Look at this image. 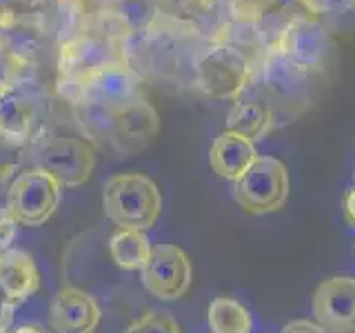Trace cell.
Listing matches in <instances>:
<instances>
[{"label": "cell", "mask_w": 355, "mask_h": 333, "mask_svg": "<svg viewBox=\"0 0 355 333\" xmlns=\"http://www.w3.org/2000/svg\"><path fill=\"white\" fill-rule=\"evenodd\" d=\"M0 333H7V331H0Z\"/></svg>", "instance_id": "obj_24"}, {"label": "cell", "mask_w": 355, "mask_h": 333, "mask_svg": "<svg viewBox=\"0 0 355 333\" xmlns=\"http://www.w3.org/2000/svg\"><path fill=\"white\" fill-rule=\"evenodd\" d=\"M255 160H258L255 142L227 129L214 140L209 151L211 169H214V173L220 176L222 180H229V182H236Z\"/></svg>", "instance_id": "obj_12"}, {"label": "cell", "mask_w": 355, "mask_h": 333, "mask_svg": "<svg viewBox=\"0 0 355 333\" xmlns=\"http://www.w3.org/2000/svg\"><path fill=\"white\" fill-rule=\"evenodd\" d=\"M100 316L96 298L78 287H62L49 305V327L55 333H94Z\"/></svg>", "instance_id": "obj_10"}, {"label": "cell", "mask_w": 355, "mask_h": 333, "mask_svg": "<svg viewBox=\"0 0 355 333\" xmlns=\"http://www.w3.org/2000/svg\"><path fill=\"white\" fill-rule=\"evenodd\" d=\"M140 280L151 296L160 300H178L191 287V260L175 244H153L151 258L140 271Z\"/></svg>", "instance_id": "obj_7"}, {"label": "cell", "mask_w": 355, "mask_h": 333, "mask_svg": "<svg viewBox=\"0 0 355 333\" xmlns=\"http://www.w3.org/2000/svg\"><path fill=\"white\" fill-rule=\"evenodd\" d=\"M44 171L62 189L80 187L89 182L96 169V147L92 140L80 136H58L51 138L40 149V162Z\"/></svg>", "instance_id": "obj_6"}, {"label": "cell", "mask_w": 355, "mask_h": 333, "mask_svg": "<svg viewBox=\"0 0 355 333\" xmlns=\"http://www.w3.org/2000/svg\"><path fill=\"white\" fill-rule=\"evenodd\" d=\"M78 87H80V96L89 107L107 109V111L118 109L131 103V100L140 98L136 78L120 62H109L105 67H100L98 71H94Z\"/></svg>", "instance_id": "obj_9"}, {"label": "cell", "mask_w": 355, "mask_h": 333, "mask_svg": "<svg viewBox=\"0 0 355 333\" xmlns=\"http://www.w3.org/2000/svg\"><path fill=\"white\" fill-rule=\"evenodd\" d=\"M11 333H47L40 325H20L18 329H14Z\"/></svg>", "instance_id": "obj_23"}, {"label": "cell", "mask_w": 355, "mask_h": 333, "mask_svg": "<svg viewBox=\"0 0 355 333\" xmlns=\"http://www.w3.org/2000/svg\"><path fill=\"white\" fill-rule=\"evenodd\" d=\"M62 187L42 166L22 171L7 191V211L22 227L44 225L58 209Z\"/></svg>", "instance_id": "obj_3"}, {"label": "cell", "mask_w": 355, "mask_h": 333, "mask_svg": "<svg viewBox=\"0 0 355 333\" xmlns=\"http://www.w3.org/2000/svg\"><path fill=\"white\" fill-rule=\"evenodd\" d=\"M209 327L211 333H251L253 320L236 298L220 296L209 305Z\"/></svg>", "instance_id": "obj_16"}, {"label": "cell", "mask_w": 355, "mask_h": 333, "mask_svg": "<svg viewBox=\"0 0 355 333\" xmlns=\"http://www.w3.org/2000/svg\"><path fill=\"white\" fill-rule=\"evenodd\" d=\"M33 107L14 85L0 83V138L22 147L31 138Z\"/></svg>", "instance_id": "obj_13"}, {"label": "cell", "mask_w": 355, "mask_h": 333, "mask_svg": "<svg viewBox=\"0 0 355 333\" xmlns=\"http://www.w3.org/2000/svg\"><path fill=\"white\" fill-rule=\"evenodd\" d=\"M16 233H18V222L11 218L7 207L0 209V253L7 251L14 244Z\"/></svg>", "instance_id": "obj_19"}, {"label": "cell", "mask_w": 355, "mask_h": 333, "mask_svg": "<svg viewBox=\"0 0 355 333\" xmlns=\"http://www.w3.org/2000/svg\"><path fill=\"white\" fill-rule=\"evenodd\" d=\"M282 333H327L315 320H293L282 329Z\"/></svg>", "instance_id": "obj_20"}, {"label": "cell", "mask_w": 355, "mask_h": 333, "mask_svg": "<svg viewBox=\"0 0 355 333\" xmlns=\"http://www.w3.org/2000/svg\"><path fill=\"white\" fill-rule=\"evenodd\" d=\"M14 311H16V307L0 293V331H9L11 322H14Z\"/></svg>", "instance_id": "obj_21"}, {"label": "cell", "mask_w": 355, "mask_h": 333, "mask_svg": "<svg viewBox=\"0 0 355 333\" xmlns=\"http://www.w3.org/2000/svg\"><path fill=\"white\" fill-rule=\"evenodd\" d=\"M38 289H40V271L36 266V260L27 251L7 249L0 253V293L11 305L20 307Z\"/></svg>", "instance_id": "obj_11"}, {"label": "cell", "mask_w": 355, "mask_h": 333, "mask_svg": "<svg viewBox=\"0 0 355 333\" xmlns=\"http://www.w3.org/2000/svg\"><path fill=\"white\" fill-rule=\"evenodd\" d=\"M344 218H347L349 225L355 227V187L344 196Z\"/></svg>", "instance_id": "obj_22"}, {"label": "cell", "mask_w": 355, "mask_h": 333, "mask_svg": "<svg viewBox=\"0 0 355 333\" xmlns=\"http://www.w3.org/2000/svg\"><path fill=\"white\" fill-rule=\"evenodd\" d=\"M233 196L251 216L280 211L288 200V171L284 162L271 155H258V160L233 182Z\"/></svg>", "instance_id": "obj_2"}, {"label": "cell", "mask_w": 355, "mask_h": 333, "mask_svg": "<svg viewBox=\"0 0 355 333\" xmlns=\"http://www.w3.org/2000/svg\"><path fill=\"white\" fill-rule=\"evenodd\" d=\"M125 333H182V331L171 314L158 311V309H149L133 320L125 329Z\"/></svg>", "instance_id": "obj_17"}, {"label": "cell", "mask_w": 355, "mask_h": 333, "mask_svg": "<svg viewBox=\"0 0 355 333\" xmlns=\"http://www.w3.org/2000/svg\"><path fill=\"white\" fill-rule=\"evenodd\" d=\"M103 211L118 229L147 231L162 214V194L142 173H116L105 182Z\"/></svg>", "instance_id": "obj_1"}, {"label": "cell", "mask_w": 355, "mask_h": 333, "mask_svg": "<svg viewBox=\"0 0 355 333\" xmlns=\"http://www.w3.org/2000/svg\"><path fill=\"white\" fill-rule=\"evenodd\" d=\"M273 109L262 100H238L227 116V131H236L255 142L273 129Z\"/></svg>", "instance_id": "obj_14"}, {"label": "cell", "mask_w": 355, "mask_h": 333, "mask_svg": "<svg viewBox=\"0 0 355 333\" xmlns=\"http://www.w3.org/2000/svg\"><path fill=\"white\" fill-rule=\"evenodd\" d=\"M153 244L147 233L138 229H118L109 238V255L120 269L125 271H142L151 258Z\"/></svg>", "instance_id": "obj_15"}, {"label": "cell", "mask_w": 355, "mask_h": 333, "mask_svg": "<svg viewBox=\"0 0 355 333\" xmlns=\"http://www.w3.org/2000/svg\"><path fill=\"white\" fill-rule=\"evenodd\" d=\"M96 114L103 120V129L107 131L111 142L125 153L144 149L160 131L158 111L149 103H144L142 98L131 100L118 109H96Z\"/></svg>", "instance_id": "obj_4"}, {"label": "cell", "mask_w": 355, "mask_h": 333, "mask_svg": "<svg viewBox=\"0 0 355 333\" xmlns=\"http://www.w3.org/2000/svg\"><path fill=\"white\" fill-rule=\"evenodd\" d=\"M20 166V147L0 138V185L7 182Z\"/></svg>", "instance_id": "obj_18"}, {"label": "cell", "mask_w": 355, "mask_h": 333, "mask_svg": "<svg viewBox=\"0 0 355 333\" xmlns=\"http://www.w3.org/2000/svg\"><path fill=\"white\" fill-rule=\"evenodd\" d=\"M196 80L211 98L238 100L251 83V67L238 49L214 47L198 60Z\"/></svg>", "instance_id": "obj_5"}, {"label": "cell", "mask_w": 355, "mask_h": 333, "mask_svg": "<svg viewBox=\"0 0 355 333\" xmlns=\"http://www.w3.org/2000/svg\"><path fill=\"white\" fill-rule=\"evenodd\" d=\"M311 309L327 333H355V278L331 275L320 282Z\"/></svg>", "instance_id": "obj_8"}]
</instances>
